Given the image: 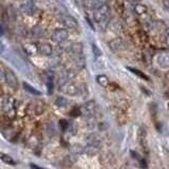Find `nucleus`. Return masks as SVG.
Returning a JSON list of instances; mask_svg holds the SVG:
<instances>
[{
    "mask_svg": "<svg viewBox=\"0 0 169 169\" xmlns=\"http://www.w3.org/2000/svg\"><path fill=\"white\" fill-rule=\"evenodd\" d=\"M37 48H38V52L40 54H42V55L50 56L53 53V48L49 43H40V45H37Z\"/></svg>",
    "mask_w": 169,
    "mask_h": 169,
    "instance_id": "9b49d317",
    "label": "nucleus"
},
{
    "mask_svg": "<svg viewBox=\"0 0 169 169\" xmlns=\"http://www.w3.org/2000/svg\"><path fill=\"white\" fill-rule=\"evenodd\" d=\"M81 110L78 107H75V108H73L70 111V116H72V117H76V116L81 115Z\"/></svg>",
    "mask_w": 169,
    "mask_h": 169,
    "instance_id": "4be33fe9",
    "label": "nucleus"
},
{
    "mask_svg": "<svg viewBox=\"0 0 169 169\" xmlns=\"http://www.w3.org/2000/svg\"><path fill=\"white\" fill-rule=\"evenodd\" d=\"M61 91L65 92L66 94L71 95V96H74L78 93V88H77L76 84H72V83H63L61 84Z\"/></svg>",
    "mask_w": 169,
    "mask_h": 169,
    "instance_id": "39448f33",
    "label": "nucleus"
},
{
    "mask_svg": "<svg viewBox=\"0 0 169 169\" xmlns=\"http://www.w3.org/2000/svg\"><path fill=\"white\" fill-rule=\"evenodd\" d=\"M109 47L113 52H118L125 48V42L122 38H115V39L111 40L109 43Z\"/></svg>",
    "mask_w": 169,
    "mask_h": 169,
    "instance_id": "1a4fd4ad",
    "label": "nucleus"
},
{
    "mask_svg": "<svg viewBox=\"0 0 169 169\" xmlns=\"http://www.w3.org/2000/svg\"><path fill=\"white\" fill-rule=\"evenodd\" d=\"M105 4H106L105 1H100V0H87V1H84V8H87L88 10L96 11Z\"/></svg>",
    "mask_w": 169,
    "mask_h": 169,
    "instance_id": "423d86ee",
    "label": "nucleus"
},
{
    "mask_svg": "<svg viewBox=\"0 0 169 169\" xmlns=\"http://www.w3.org/2000/svg\"><path fill=\"white\" fill-rule=\"evenodd\" d=\"M14 106H15V102L13 100L11 97H8V99H4L3 104H2V108H3V111L5 113H10L12 110H14Z\"/></svg>",
    "mask_w": 169,
    "mask_h": 169,
    "instance_id": "f8f14e48",
    "label": "nucleus"
},
{
    "mask_svg": "<svg viewBox=\"0 0 169 169\" xmlns=\"http://www.w3.org/2000/svg\"><path fill=\"white\" fill-rule=\"evenodd\" d=\"M61 22L66 28L69 29H75L77 27V21L73 16L71 15H65L61 17Z\"/></svg>",
    "mask_w": 169,
    "mask_h": 169,
    "instance_id": "0eeeda50",
    "label": "nucleus"
},
{
    "mask_svg": "<svg viewBox=\"0 0 169 169\" xmlns=\"http://www.w3.org/2000/svg\"><path fill=\"white\" fill-rule=\"evenodd\" d=\"M4 77H5L6 84H8L11 88L14 89V90H16V89L18 88L19 81H18V78L14 73V71L9 69V68H5V70H4Z\"/></svg>",
    "mask_w": 169,
    "mask_h": 169,
    "instance_id": "f03ea898",
    "label": "nucleus"
},
{
    "mask_svg": "<svg viewBox=\"0 0 169 169\" xmlns=\"http://www.w3.org/2000/svg\"><path fill=\"white\" fill-rule=\"evenodd\" d=\"M163 5H164V8H165L166 10L169 11V0H164V1H163Z\"/></svg>",
    "mask_w": 169,
    "mask_h": 169,
    "instance_id": "bb28decb",
    "label": "nucleus"
},
{
    "mask_svg": "<svg viewBox=\"0 0 169 169\" xmlns=\"http://www.w3.org/2000/svg\"><path fill=\"white\" fill-rule=\"evenodd\" d=\"M92 48H93V53H94L95 56H100V55H102V52H100V50L96 47V45H92Z\"/></svg>",
    "mask_w": 169,
    "mask_h": 169,
    "instance_id": "b1692460",
    "label": "nucleus"
},
{
    "mask_svg": "<svg viewBox=\"0 0 169 169\" xmlns=\"http://www.w3.org/2000/svg\"><path fill=\"white\" fill-rule=\"evenodd\" d=\"M3 28H2V26H0V35H3Z\"/></svg>",
    "mask_w": 169,
    "mask_h": 169,
    "instance_id": "7c9ffc66",
    "label": "nucleus"
},
{
    "mask_svg": "<svg viewBox=\"0 0 169 169\" xmlns=\"http://www.w3.org/2000/svg\"><path fill=\"white\" fill-rule=\"evenodd\" d=\"M109 14H110V9L108 5H102L99 10L94 11L93 14V19L97 23H102V22H108L109 20Z\"/></svg>",
    "mask_w": 169,
    "mask_h": 169,
    "instance_id": "f257e3e1",
    "label": "nucleus"
},
{
    "mask_svg": "<svg viewBox=\"0 0 169 169\" xmlns=\"http://www.w3.org/2000/svg\"><path fill=\"white\" fill-rule=\"evenodd\" d=\"M24 50H26L28 53L30 54H35L38 51L37 45H33V43H30V45H24Z\"/></svg>",
    "mask_w": 169,
    "mask_h": 169,
    "instance_id": "6ab92c4d",
    "label": "nucleus"
},
{
    "mask_svg": "<svg viewBox=\"0 0 169 169\" xmlns=\"http://www.w3.org/2000/svg\"><path fill=\"white\" fill-rule=\"evenodd\" d=\"M165 40H166V43L169 45V28L166 29V31H165Z\"/></svg>",
    "mask_w": 169,
    "mask_h": 169,
    "instance_id": "393cba45",
    "label": "nucleus"
},
{
    "mask_svg": "<svg viewBox=\"0 0 169 169\" xmlns=\"http://www.w3.org/2000/svg\"><path fill=\"white\" fill-rule=\"evenodd\" d=\"M81 50H83V45H81V43H74V45H71V51L75 54H81Z\"/></svg>",
    "mask_w": 169,
    "mask_h": 169,
    "instance_id": "aec40b11",
    "label": "nucleus"
},
{
    "mask_svg": "<svg viewBox=\"0 0 169 169\" xmlns=\"http://www.w3.org/2000/svg\"><path fill=\"white\" fill-rule=\"evenodd\" d=\"M3 79H5V77H4V73H2L1 71H0V81H2Z\"/></svg>",
    "mask_w": 169,
    "mask_h": 169,
    "instance_id": "cd10ccee",
    "label": "nucleus"
},
{
    "mask_svg": "<svg viewBox=\"0 0 169 169\" xmlns=\"http://www.w3.org/2000/svg\"><path fill=\"white\" fill-rule=\"evenodd\" d=\"M20 9H21V11L24 13V14L33 15L34 12H35V10H36V6H35V4H34L33 1H26L21 4Z\"/></svg>",
    "mask_w": 169,
    "mask_h": 169,
    "instance_id": "6e6552de",
    "label": "nucleus"
},
{
    "mask_svg": "<svg viewBox=\"0 0 169 169\" xmlns=\"http://www.w3.org/2000/svg\"><path fill=\"white\" fill-rule=\"evenodd\" d=\"M167 107H168V109H169V102H168V105H167Z\"/></svg>",
    "mask_w": 169,
    "mask_h": 169,
    "instance_id": "473e14b6",
    "label": "nucleus"
},
{
    "mask_svg": "<svg viewBox=\"0 0 169 169\" xmlns=\"http://www.w3.org/2000/svg\"><path fill=\"white\" fill-rule=\"evenodd\" d=\"M3 50H4V47L1 42H0V53H3Z\"/></svg>",
    "mask_w": 169,
    "mask_h": 169,
    "instance_id": "c756f323",
    "label": "nucleus"
},
{
    "mask_svg": "<svg viewBox=\"0 0 169 169\" xmlns=\"http://www.w3.org/2000/svg\"><path fill=\"white\" fill-rule=\"evenodd\" d=\"M96 81H97V84L102 87H107L109 84V79L106 75H97Z\"/></svg>",
    "mask_w": 169,
    "mask_h": 169,
    "instance_id": "2eb2a0df",
    "label": "nucleus"
},
{
    "mask_svg": "<svg viewBox=\"0 0 169 169\" xmlns=\"http://www.w3.org/2000/svg\"><path fill=\"white\" fill-rule=\"evenodd\" d=\"M140 163H141V167H142V169H147V164H146V161H145V160L141 159Z\"/></svg>",
    "mask_w": 169,
    "mask_h": 169,
    "instance_id": "a878e982",
    "label": "nucleus"
},
{
    "mask_svg": "<svg viewBox=\"0 0 169 169\" xmlns=\"http://www.w3.org/2000/svg\"><path fill=\"white\" fill-rule=\"evenodd\" d=\"M1 93H2V90H1V87H0V95H1Z\"/></svg>",
    "mask_w": 169,
    "mask_h": 169,
    "instance_id": "2f4dec72",
    "label": "nucleus"
},
{
    "mask_svg": "<svg viewBox=\"0 0 169 169\" xmlns=\"http://www.w3.org/2000/svg\"><path fill=\"white\" fill-rule=\"evenodd\" d=\"M146 135H147L146 130L143 127H141L140 130H138V141H140L142 146H145L146 144Z\"/></svg>",
    "mask_w": 169,
    "mask_h": 169,
    "instance_id": "4468645a",
    "label": "nucleus"
},
{
    "mask_svg": "<svg viewBox=\"0 0 169 169\" xmlns=\"http://www.w3.org/2000/svg\"><path fill=\"white\" fill-rule=\"evenodd\" d=\"M69 37V33L67 30L65 29H57L53 32L51 36V39L55 43H63V41L68 39Z\"/></svg>",
    "mask_w": 169,
    "mask_h": 169,
    "instance_id": "7ed1b4c3",
    "label": "nucleus"
},
{
    "mask_svg": "<svg viewBox=\"0 0 169 169\" xmlns=\"http://www.w3.org/2000/svg\"><path fill=\"white\" fill-rule=\"evenodd\" d=\"M127 69L129 70V71H131L132 73H134V74H135V75H138V76H140L141 78L145 79V81H148V79H149V78H148V77H147V75L144 74V73L142 72V71H140V70L134 69V68H131V67H128Z\"/></svg>",
    "mask_w": 169,
    "mask_h": 169,
    "instance_id": "a211bd4d",
    "label": "nucleus"
},
{
    "mask_svg": "<svg viewBox=\"0 0 169 169\" xmlns=\"http://www.w3.org/2000/svg\"><path fill=\"white\" fill-rule=\"evenodd\" d=\"M156 63L161 69L169 68V51H163L156 55Z\"/></svg>",
    "mask_w": 169,
    "mask_h": 169,
    "instance_id": "20e7f679",
    "label": "nucleus"
},
{
    "mask_svg": "<svg viewBox=\"0 0 169 169\" xmlns=\"http://www.w3.org/2000/svg\"><path fill=\"white\" fill-rule=\"evenodd\" d=\"M0 160H1L3 163L5 164H10V165H15V161L8 154H4V153H0Z\"/></svg>",
    "mask_w": 169,
    "mask_h": 169,
    "instance_id": "dca6fc26",
    "label": "nucleus"
},
{
    "mask_svg": "<svg viewBox=\"0 0 169 169\" xmlns=\"http://www.w3.org/2000/svg\"><path fill=\"white\" fill-rule=\"evenodd\" d=\"M134 12H135L136 15H144L146 12H147V6H145L144 4L142 3H138L135 4V6H134Z\"/></svg>",
    "mask_w": 169,
    "mask_h": 169,
    "instance_id": "ddd939ff",
    "label": "nucleus"
},
{
    "mask_svg": "<svg viewBox=\"0 0 169 169\" xmlns=\"http://www.w3.org/2000/svg\"><path fill=\"white\" fill-rule=\"evenodd\" d=\"M81 113H84V115H87V116L93 115L94 112H95V104H94V102L90 100V102H86V104L83 106V108H81Z\"/></svg>",
    "mask_w": 169,
    "mask_h": 169,
    "instance_id": "9d476101",
    "label": "nucleus"
},
{
    "mask_svg": "<svg viewBox=\"0 0 169 169\" xmlns=\"http://www.w3.org/2000/svg\"><path fill=\"white\" fill-rule=\"evenodd\" d=\"M23 88L26 89L29 93H31V94H34V95H40L41 94L40 91H38L37 89L33 88V87H32L31 84H29L28 83H23Z\"/></svg>",
    "mask_w": 169,
    "mask_h": 169,
    "instance_id": "f3484780",
    "label": "nucleus"
},
{
    "mask_svg": "<svg viewBox=\"0 0 169 169\" xmlns=\"http://www.w3.org/2000/svg\"><path fill=\"white\" fill-rule=\"evenodd\" d=\"M31 167L33 168V169H43V168H41V167H38V166L34 165V164H31Z\"/></svg>",
    "mask_w": 169,
    "mask_h": 169,
    "instance_id": "c85d7f7f",
    "label": "nucleus"
},
{
    "mask_svg": "<svg viewBox=\"0 0 169 169\" xmlns=\"http://www.w3.org/2000/svg\"><path fill=\"white\" fill-rule=\"evenodd\" d=\"M55 104H56L58 107H66V106H67V104H68V100L66 99L65 97L59 96V97H57V99H56Z\"/></svg>",
    "mask_w": 169,
    "mask_h": 169,
    "instance_id": "412c9836",
    "label": "nucleus"
},
{
    "mask_svg": "<svg viewBox=\"0 0 169 169\" xmlns=\"http://www.w3.org/2000/svg\"><path fill=\"white\" fill-rule=\"evenodd\" d=\"M59 126H60L63 131H65V130H67L68 127H69V123H68V120H59Z\"/></svg>",
    "mask_w": 169,
    "mask_h": 169,
    "instance_id": "5701e85b",
    "label": "nucleus"
}]
</instances>
